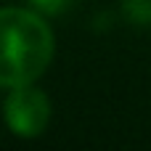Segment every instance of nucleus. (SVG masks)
<instances>
[{
  "instance_id": "1",
  "label": "nucleus",
  "mask_w": 151,
  "mask_h": 151,
  "mask_svg": "<svg viewBox=\"0 0 151 151\" xmlns=\"http://www.w3.org/2000/svg\"><path fill=\"white\" fill-rule=\"evenodd\" d=\"M53 58V32L24 8H0V88L35 82Z\"/></svg>"
},
{
  "instance_id": "2",
  "label": "nucleus",
  "mask_w": 151,
  "mask_h": 151,
  "mask_svg": "<svg viewBox=\"0 0 151 151\" xmlns=\"http://www.w3.org/2000/svg\"><path fill=\"white\" fill-rule=\"evenodd\" d=\"M50 119V101L42 90L29 85L11 88L5 98V122L21 138H35L45 130Z\"/></svg>"
},
{
  "instance_id": "3",
  "label": "nucleus",
  "mask_w": 151,
  "mask_h": 151,
  "mask_svg": "<svg viewBox=\"0 0 151 151\" xmlns=\"http://www.w3.org/2000/svg\"><path fill=\"white\" fill-rule=\"evenodd\" d=\"M122 13L138 27H151V0H122Z\"/></svg>"
},
{
  "instance_id": "4",
  "label": "nucleus",
  "mask_w": 151,
  "mask_h": 151,
  "mask_svg": "<svg viewBox=\"0 0 151 151\" xmlns=\"http://www.w3.org/2000/svg\"><path fill=\"white\" fill-rule=\"evenodd\" d=\"M37 11H45V13H61L72 5V0H32Z\"/></svg>"
}]
</instances>
